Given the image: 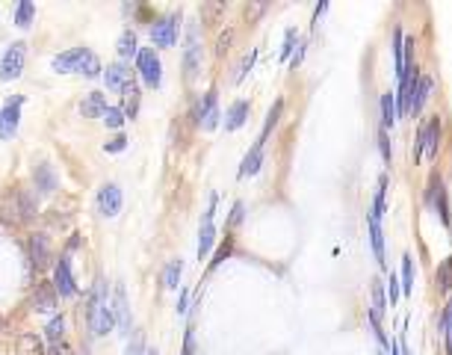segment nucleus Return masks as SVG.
Masks as SVG:
<instances>
[{
  "label": "nucleus",
  "mask_w": 452,
  "mask_h": 355,
  "mask_svg": "<svg viewBox=\"0 0 452 355\" xmlns=\"http://www.w3.org/2000/svg\"><path fill=\"white\" fill-rule=\"evenodd\" d=\"M109 296H112V284L104 276H98L92 290H89V299H86V329H89L92 337H107L112 329H116Z\"/></svg>",
  "instance_id": "obj_1"
},
{
  "label": "nucleus",
  "mask_w": 452,
  "mask_h": 355,
  "mask_svg": "<svg viewBox=\"0 0 452 355\" xmlns=\"http://www.w3.org/2000/svg\"><path fill=\"white\" fill-rule=\"evenodd\" d=\"M39 219V195L33 187H9L0 193V222L4 225H33Z\"/></svg>",
  "instance_id": "obj_2"
},
{
  "label": "nucleus",
  "mask_w": 452,
  "mask_h": 355,
  "mask_svg": "<svg viewBox=\"0 0 452 355\" xmlns=\"http://www.w3.org/2000/svg\"><path fill=\"white\" fill-rule=\"evenodd\" d=\"M53 75H80L86 80H98L104 77V63L92 48H68L62 53H56L51 60Z\"/></svg>",
  "instance_id": "obj_3"
},
{
  "label": "nucleus",
  "mask_w": 452,
  "mask_h": 355,
  "mask_svg": "<svg viewBox=\"0 0 452 355\" xmlns=\"http://www.w3.org/2000/svg\"><path fill=\"white\" fill-rule=\"evenodd\" d=\"M53 240L48 231H33L30 237H27V276H30V281L36 284V278L41 273H48V269H53Z\"/></svg>",
  "instance_id": "obj_4"
},
{
  "label": "nucleus",
  "mask_w": 452,
  "mask_h": 355,
  "mask_svg": "<svg viewBox=\"0 0 452 355\" xmlns=\"http://www.w3.org/2000/svg\"><path fill=\"white\" fill-rule=\"evenodd\" d=\"M180 27H183V12L172 9L166 15H157L148 24V39H151V48L154 51H168L178 45L180 39Z\"/></svg>",
  "instance_id": "obj_5"
},
{
  "label": "nucleus",
  "mask_w": 452,
  "mask_h": 355,
  "mask_svg": "<svg viewBox=\"0 0 452 355\" xmlns=\"http://www.w3.org/2000/svg\"><path fill=\"white\" fill-rule=\"evenodd\" d=\"M201 60H204V48H201V27L199 21H187V39H183V80L192 83L201 75Z\"/></svg>",
  "instance_id": "obj_6"
},
{
  "label": "nucleus",
  "mask_w": 452,
  "mask_h": 355,
  "mask_svg": "<svg viewBox=\"0 0 452 355\" xmlns=\"http://www.w3.org/2000/svg\"><path fill=\"white\" fill-rule=\"evenodd\" d=\"M133 71H136V80L142 83L145 89H160L163 86V60L151 45H145V48L139 45V53L133 60Z\"/></svg>",
  "instance_id": "obj_7"
},
{
  "label": "nucleus",
  "mask_w": 452,
  "mask_h": 355,
  "mask_svg": "<svg viewBox=\"0 0 452 355\" xmlns=\"http://www.w3.org/2000/svg\"><path fill=\"white\" fill-rule=\"evenodd\" d=\"M190 124L192 127H201V131H216L222 124V110H219V92L216 86L207 89L199 101L192 104L190 110Z\"/></svg>",
  "instance_id": "obj_8"
},
{
  "label": "nucleus",
  "mask_w": 452,
  "mask_h": 355,
  "mask_svg": "<svg viewBox=\"0 0 452 355\" xmlns=\"http://www.w3.org/2000/svg\"><path fill=\"white\" fill-rule=\"evenodd\" d=\"M51 284L60 299H72V296L77 293V276H74V261L72 254L60 252L53 261V269H51Z\"/></svg>",
  "instance_id": "obj_9"
},
{
  "label": "nucleus",
  "mask_w": 452,
  "mask_h": 355,
  "mask_svg": "<svg viewBox=\"0 0 452 355\" xmlns=\"http://www.w3.org/2000/svg\"><path fill=\"white\" fill-rule=\"evenodd\" d=\"M104 86L116 95H131L139 89V80H136V71L131 68V63H109L104 65Z\"/></svg>",
  "instance_id": "obj_10"
},
{
  "label": "nucleus",
  "mask_w": 452,
  "mask_h": 355,
  "mask_svg": "<svg viewBox=\"0 0 452 355\" xmlns=\"http://www.w3.org/2000/svg\"><path fill=\"white\" fill-rule=\"evenodd\" d=\"M24 68H27V41L15 39L4 48V53H0V80L15 83L24 75Z\"/></svg>",
  "instance_id": "obj_11"
},
{
  "label": "nucleus",
  "mask_w": 452,
  "mask_h": 355,
  "mask_svg": "<svg viewBox=\"0 0 452 355\" xmlns=\"http://www.w3.org/2000/svg\"><path fill=\"white\" fill-rule=\"evenodd\" d=\"M441 131L444 122L441 116H429V122L420 127L417 142H414V160H434L437 157V146H441Z\"/></svg>",
  "instance_id": "obj_12"
},
{
  "label": "nucleus",
  "mask_w": 452,
  "mask_h": 355,
  "mask_svg": "<svg viewBox=\"0 0 452 355\" xmlns=\"http://www.w3.org/2000/svg\"><path fill=\"white\" fill-rule=\"evenodd\" d=\"M109 308H112V317H116V329H119V335H121V337L133 335V308H131V296H127L124 281L112 284Z\"/></svg>",
  "instance_id": "obj_13"
},
{
  "label": "nucleus",
  "mask_w": 452,
  "mask_h": 355,
  "mask_svg": "<svg viewBox=\"0 0 452 355\" xmlns=\"http://www.w3.org/2000/svg\"><path fill=\"white\" fill-rule=\"evenodd\" d=\"M27 104V95H9L4 104H0V142L15 139L18 127H21V112Z\"/></svg>",
  "instance_id": "obj_14"
},
{
  "label": "nucleus",
  "mask_w": 452,
  "mask_h": 355,
  "mask_svg": "<svg viewBox=\"0 0 452 355\" xmlns=\"http://www.w3.org/2000/svg\"><path fill=\"white\" fill-rule=\"evenodd\" d=\"M124 207V190L119 187V183H101V187L95 190V210H98V217H104V219H116L119 213Z\"/></svg>",
  "instance_id": "obj_15"
},
{
  "label": "nucleus",
  "mask_w": 452,
  "mask_h": 355,
  "mask_svg": "<svg viewBox=\"0 0 452 355\" xmlns=\"http://www.w3.org/2000/svg\"><path fill=\"white\" fill-rule=\"evenodd\" d=\"M426 205H432L437 210V217H441L444 228H452V210H449V193H446V183L444 178L432 172L429 178V187H426Z\"/></svg>",
  "instance_id": "obj_16"
},
{
  "label": "nucleus",
  "mask_w": 452,
  "mask_h": 355,
  "mask_svg": "<svg viewBox=\"0 0 452 355\" xmlns=\"http://www.w3.org/2000/svg\"><path fill=\"white\" fill-rule=\"evenodd\" d=\"M33 193L39 198H51L60 193V172H56L51 160H39L33 166Z\"/></svg>",
  "instance_id": "obj_17"
},
{
  "label": "nucleus",
  "mask_w": 452,
  "mask_h": 355,
  "mask_svg": "<svg viewBox=\"0 0 452 355\" xmlns=\"http://www.w3.org/2000/svg\"><path fill=\"white\" fill-rule=\"evenodd\" d=\"M30 302H33V311H39V314H48V317H53L56 311H60V296H56L51 278H41V281L33 284Z\"/></svg>",
  "instance_id": "obj_18"
},
{
  "label": "nucleus",
  "mask_w": 452,
  "mask_h": 355,
  "mask_svg": "<svg viewBox=\"0 0 452 355\" xmlns=\"http://www.w3.org/2000/svg\"><path fill=\"white\" fill-rule=\"evenodd\" d=\"M248 112H251V101H246V98H237V101L228 107V112L222 116V127H225L228 134L239 131V127L248 122Z\"/></svg>",
  "instance_id": "obj_19"
},
{
  "label": "nucleus",
  "mask_w": 452,
  "mask_h": 355,
  "mask_svg": "<svg viewBox=\"0 0 452 355\" xmlns=\"http://www.w3.org/2000/svg\"><path fill=\"white\" fill-rule=\"evenodd\" d=\"M263 148H266V142L254 139V146L246 151L243 163H239V169H237V178H251V175L260 172V169H263Z\"/></svg>",
  "instance_id": "obj_20"
},
{
  "label": "nucleus",
  "mask_w": 452,
  "mask_h": 355,
  "mask_svg": "<svg viewBox=\"0 0 452 355\" xmlns=\"http://www.w3.org/2000/svg\"><path fill=\"white\" fill-rule=\"evenodd\" d=\"M366 225H370V246H373V254H375V264L385 269L387 266V254H385V231H381V217H375V213L370 210Z\"/></svg>",
  "instance_id": "obj_21"
},
{
  "label": "nucleus",
  "mask_w": 452,
  "mask_h": 355,
  "mask_svg": "<svg viewBox=\"0 0 452 355\" xmlns=\"http://www.w3.org/2000/svg\"><path fill=\"white\" fill-rule=\"evenodd\" d=\"M107 110H109V101H107V95L101 89L86 92V98L80 101V116L83 119H101Z\"/></svg>",
  "instance_id": "obj_22"
},
{
  "label": "nucleus",
  "mask_w": 452,
  "mask_h": 355,
  "mask_svg": "<svg viewBox=\"0 0 452 355\" xmlns=\"http://www.w3.org/2000/svg\"><path fill=\"white\" fill-rule=\"evenodd\" d=\"M116 53H119V63H131L136 60V53H139V36L133 27H127V30H121L119 41H116Z\"/></svg>",
  "instance_id": "obj_23"
},
{
  "label": "nucleus",
  "mask_w": 452,
  "mask_h": 355,
  "mask_svg": "<svg viewBox=\"0 0 452 355\" xmlns=\"http://www.w3.org/2000/svg\"><path fill=\"white\" fill-rule=\"evenodd\" d=\"M429 98H432V77L429 75H420L417 77V86L411 92V110H408V116H420Z\"/></svg>",
  "instance_id": "obj_24"
},
{
  "label": "nucleus",
  "mask_w": 452,
  "mask_h": 355,
  "mask_svg": "<svg viewBox=\"0 0 452 355\" xmlns=\"http://www.w3.org/2000/svg\"><path fill=\"white\" fill-rule=\"evenodd\" d=\"M180 276H183V258H172V261L163 266L160 288H163V290H178V288H180Z\"/></svg>",
  "instance_id": "obj_25"
},
{
  "label": "nucleus",
  "mask_w": 452,
  "mask_h": 355,
  "mask_svg": "<svg viewBox=\"0 0 452 355\" xmlns=\"http://www.w3.org/2000/svg\"><path fill=\"white\" fill-rule=\"evenodd\" d=\"M12 21H15L18 30H30L36 21V4L33 0H18L15 9H12Z\"/></svg>",
  "instance_id": "obj_26"
},
{
  "label": "nucleus",
  "mask_w": 452,
  "mask_h": 355,
  "mask_svg": "<svg viewBox=\"0 0 452 355\" xmlns=\"http://www.w3.org/2000/svg\"><path fill=\"white\" fill-rule=\"evenodd\" d=\"M216 222H201L199 228V261H204L210 252L216 249Z\"/></svg>",
  "instance_id": "obj_27"
},
{
  "label": "nucleus",
  "mask_w": 452,
  "mask_h": 355,
  "mask_svg": "<svg viewBox=\"0 0 452 355\" xmlns=\"http://www.w3.org/2000/svg\"><path fill=\"white\" fill-rule=\"evenodd\" d=\"M370 311L366 314H373L375 320H381L385 317V311H387V296H385V288H381V281L378 278H373L370 281Z\"/></svg>",
  "instance_id": "obj_28"
},
{
  "label": "nucleus",
  "mask_w": 452,
  "mask_h": 355,
  "mask_svg": "<svg viewBox=\"0 0 452 355\" xmlns=\"http://www.w3.org/2000/svg\"><path fill=\"white\" fill-rule=\"evenodd\" d=\"M45 340H48V347H53V344H62L65 340V317L60 314V311H56V314L45 323Z\"/></svg>",
  "instance_id": "obj_29"
},
{
  "label": "nucleus",
  "mask_w": 452,
  "mask_h": 355,
  "mask_svg": "<svg viewBox=\"0 0 452 355\" xmlns=\"http://www.w3.org/2000/svg\"><path fill=\"white\" fill-rule=\"evenodd\" d=\"M397 119H399V112H397V95L385 92V95H381V127H385V131H390V127L397 124Z\"/></svg>",
  "instance_id": "obj_30"
},
{
  "label": "nucleus",
  "mask_w": 452,
  "mask_h": 355,
  "mask_svg": "<svg viewBox=\"0 0 452 355\" xmlns=\"http://www.w3.org/2000/svg\"><path fill=\"white\" fill-rule=\"evenodd\" d=\"M234 254V237L228 234V237H222V243L213 249V258H210V264H207V273H216V269L228 261Z\"/></svg>",
  "instance_id": "obj_31"
},
{
  "label": "nucleus",
  "mask_w": 452,
  "mask_h": 355,
  "mask_svg": "<svg viewBox=\"0 0 452 355\" xmlns=\"http://www.w3.org/2000/svg\"><path fill=\"white\" fill-rule=\"evenodd\" d=\"M434 288L441 290V293H449V290H452V254H449V258H444L441 266H437V273H434Z\"/></svg>",
  "instance_id": "obj_32"
},
{
  "label": "nucleus",
  "mask_w": 452,
  "mask_h": 355,
  "mask_svg": "<svg viewBox=\"0 0 452 355\" xmlns=\"http://www.w3.org/2000/svg\"><path fill=\"white\" fill-rule=\"evenodd\" d=\"M281 110H284V98H278V101L270 107V112H266V122H263V131H260V142H266L270 139V134L275 131V124H278V119H281Z\"/></svg>",
  "instance_id": "obj_33"
},
{
  "label": "nucleus",
  "mask_w": 452,
  "mask_h": 355,
  "mask_svg": "<svg viewBox=\"0 0 452 355\" xmlns=\"http://www.w3.org/2000/svg\"><path fill=\"white\" fill-rule=\"evenodd\" d=\"M124 122H127V119H124V112H121V107H119V104H116V107L109 104V110L101 116V124L107 127V131H112V134H119L121 127H124Z\"/></svg>",
  "instance_id": "obj_34"
},
{
  "label": "nucleus",
  "mask_w": 452,
  "mask_h": 355,
  "mask_svg": "<svg viewBox=\"0 0 452 355\" xmlns=\"http://www.w3.org/2000/svg\"><path fill=\"white\" fill-rule=\"evenodd\" d=\"M393 63H397V75H405V39H402V27L393 30Z\"/></svg>",
  "instance_id": "obj_35"
},
{
  "label": "nucleus",
  "mask_w": 452,
  "mask_h": 355,
  "mask_svg": "<svg viewBox=\"0 0 452 355\" xmlns=\"http://www.w3.org/2000/svg\"><path fill=\"white\" fill-rule=\"evenodd\" d=\"M402 293L405 296H411L414 293V258H411V254H402Z\"/></svg>",
  "instance_id": "obj_36"
},
{
  "label": "nucleus",
  "mask_w": 452,
  "mask_h": 355,
  "mask_svg": "<svg viewBox=\"0 0 452 355\" xmlns=\"http://www.w3.org/2000/svg\"><path fill=\"white\" fill-rule=\"evenodd\" d=\"M139 101H142V92H131V95H124L121 101H119V107H121V112H124V119L127 122H133L136 116H139Z\"/></svg>",
  "instance_id": "obj_37"
},
{
  "label": "nucleus",
  "mask_w": 452,
  "mask_h": 355,
  "mask_svg": "<svg viewBox=\"0 0 452 355\" xmlns=\"http://www.w3.org/2000/svg\"><path fill=\"white\" fill-rule=\"evenodd\" d=\"M295 45H299V30H295V27H290V30L284 33V41H281L278 60H281V63H290V56L295 53Z\"/></svg>",
  "instance_id": "obj_38"
},
{
  "label": "nucleus",
  "mask_w": 452,
  "mask_h": 355,
  "mask_svg": "<svg viewBox=\"0 0 452 355\" xmlns=\"http://www.w3.org/2000/svg\"><path fill=\"white\" fill-rule=\"evenodd\" d=\"M254 63H258V48H251L243 60H239V65H237V71H234V83H243L246 77H248V71L254 68Z\"/></svg>",
  "instance_id": "obj_39"
},
{
  "label": "nucleus",
  "mask_w": 452,
  "mask_h": 355,
  "mask_svg": "<svg viewBox=\"0 0 452 355\" xmlns=\"http://www.w3.org/2000/svg\"><path fill=\"white\" fill-rule=\"evenodd\" d=\"M127 146H131V136H127L124 131H119L116 136H109L104 142V151L107 154H121V151H127Z\"/></svg>",
  "instance_id": "obj_40"
},
{
  "label": "nucleus",
  "mask_w": 452,
  "mask_h": 355,
  "mask_svg": "<svg viewBox=\"0 0 452 355\" xmlns=\"http://www.w3.org/2000/svg\"><path fill=\"white\" fill-rule=\"evenodd\" d=\"M385 296H387V305H393V308L399 305L402 284H399V276H397V273H387V290H385Z\"/></svg>",
  "instance_id": "obj_41"
},
{
  "label": "nucleus",
  "mask_w": 452,
  "mask_h": 355,
  "mask_svg": "<svg viewBox=\"0 0 452 355\" xmlns=\"http://www.w3.org/2000/svg\"><path fill=\"white\" fill-rule=\"evenodd\" d=\"M246 222V202H234V207H231V217H228V225H225V231H234V228H239V225Z\"/></svg>",
  "instance_id": "obj_42"
},
{
  "label": "nucleus",
  "mask_w": 452,
  "mask_h": 355,
  "mask_svg": "<svg viewBox=\"0 0 452 355\" xmlns=\"http://www.w3.org/2000/svg\"><path fill=\"white\" fill-rule=\"evenodd\" d=\"M441 332H446V352L452 355V299L446 302V308H444V314H441Z\"/></svg>",
  "instance_id": "obj_43"
},
{
  "label": "nucleus",
  "mask_w": 452,
  "mask_h": 355,
  "mask_svg": "<svg viewBox=\"0 0 452 355\" xmlns=\"http://www.w3.org/2000/svg\"><path fill=\"white\" fill-rule=\"evenodd\" d=\"M378 151H381V160L390 163L393 160V146H390V134L385 127H378Z\"/></svg>",
  "instance_id": "obj_44"
},
{
  "label": "nucleus",
  "mask_w": 452,
  "mask_h": 355,
  "mask_svg": "<svg viewBox=\"0 0 452 355\" xmlns=\"http://www.w3.org/2000/svg\"><path fill=\"white\" fill-rule=\"evenodd\" d=\"M305 53H307V39H299V45H295V53L290 56V68H299L305 63Z\"/></svg>",
  "instance_id": "obj_45"
},
{
  "label": "nucleus",
  "mask_w": 452,
  "mask_h": 355,
  "mask_svg": "<svg viewBox=\"0 0 452 355\" xmlns=\"http://www.w3.org/2000/svg\"><path fill=\"white\" fill-rule=\"evenodd\" d=\"M231 39H234V30H225V33L219 36V41H216V56H225V53H228Z\"/></svg>",
  "instance_id": "obj_46"
},
{
  "label": "nucleus",
  "mask_w": 452,
  "mask_h": 355,
  "mask_svg": "<svg viewBox=\"0 0 452 355\" xmlns=\"http://www.w3.org/2000/svg\"><path fill=\"white\" fill-rule=\"evenodd\" d=\"M195 352V329H192V323L187 325V335H183V352L180 355H192Z\"/></svg>",
  "instance_id": "obj_47"
},
{
  "label": "nucleus",
  "mask_w": 452,
  "mask_h": 355,
  "mask_svg": "<svg viewBox=\"0 0 452 355\" xmlns=\"http://www.w3.org/2000/svg\"><path fill=\"white\" fill-rule=\"evenodd\" d=\"M77 249H83V234H80V231H74L72 237L65 240V249H62V252H65V254H72V252H77Z\"/></svg>",
  "instance_id": "obj_48"
},
{
  "label": "nucleus",
  "mask_w": 452,
  "mask_h": 355,
  "mask_svg": "<svg viewBox=\"0 0 452 355\" xmlns=\"http://www.w3.org/2000/svg\"><path fill=\"white\" fill-rule=\"evenodd\" d=\"M148 349H145V340L142 337H133L131 344H127V349H124V355H145Z\"/></svg>",
  "instance_id": "obj_49"
},
{
  "label": "nucleus",
  "mask_w": 452,
  "mask_h": 355,
  "mask_svg": "<svg viewBox=\"0 0 452 355\" xmlns=\"http://www.w3.org/2000/svg\"><path fill=\"white\" fill-rule=\"evenodd\" d=\"M178 314H180V317L190 314V288H183L180 296H178Z\"/></svg>",
  "instance_id": "obj_50"
},
{
  "label": "nucleus",
  "mask_w": 452,
  "mask_h": 355,
  "mask_svg": "<svg viewBox=\"0 0 452 355\" xmlns=\"http://www.w3.org/2000/svg\"><path fill=\"white\" fill-rule=\"evenodd\" d=\"M45 355H74V349H72V344H68V340H62V344L48 347V349H45Z\"/></svg>",
  "instance_id": "obj_51"
},
{
  "label": "nucleus",
  "mask_w": 452,
  "mask_h": 355,
  "mask_svg": "<svg viewBox=\"0 0 452 355\" xmlns=\"http://www.w3.org/2000/svg\"><path fill=\"white\" fill-rule=\"evenodd\" d=\"M328 12V0H322V4H317V12H314V21H310V27H317V21Z\"/></svg>",
  "instance_id": "obj_52"
},
{
  "label": "nucleus",
  "mask_w": 452,
  "mask_h": 355,
  "mask_svg": "<svg viewBox=\"0 0 452 355\" xmlns=\"http://www.w3.org/2000/svg\"><path fill=\"white\" fill-rule=\"evenodd\" d=\"M260 12H266V4H258V6H254V9H248V18L254 21V18L260 15Z\"/></svg>",
  "instance_id": "obj_53"
},
{
  "label": "nucleus",
  "mask_w": 452,
  "mask_h": 355,
  "mask_svg": "<svg viewBox=\"0 0 452 355\" xmlns=\"http://www.w3.org/2000/svg\"><path fill=\"white\" fill-rule=\"evenodd\" d=\"M145 355H160V349H154V347H148V352Z\"/></svg>",
  "instance_id": "obj_54"
},
{
  "label": "nucleus",
  "mask_w": 452,
  "mask_h": 355,
  "mask_svg": "<svg viewBox=\"0 0 452 355\" xmlns=\"http://www.w3.org/2000/svg\"><path fill=\"white\" fill-rule=\"evenodd\" d=\"M6 329V323H4V317H0V332H4Z\"/></svg>",
  "instance_id": "obj_55"
},
{
  "label": "nucleus",
  "mask_w": 452,
  "mask_h": 355,
  "mask_svg": "<svg viewBox=\"0 0 452 355\" xmlns=\"http://www.w3.org/2000/svg\"><path fill=\"white\" fill-rule=\"evenodd\" d=\"M375 355H387V352H385V349H378V352H375Z\"/></svg>",
  "instance_id": "obj_56"
}]
</instances>
